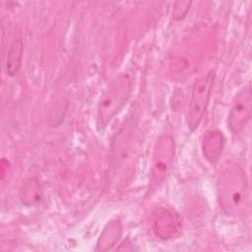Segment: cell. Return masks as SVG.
Masks as SVG:
<instances>
[{"label":"cell","instance_id":"obj_1","mask_svg":"<svg viewBox=\"0 0 252 252\" xmlns=\"http://www.w3.org/2000/svg\"><path fill=\"white\" fill-rule=\"evenodd\" d=\"M217 188L220 207L227 216L238 218L247 213L248 183L245 171L239 165L224 167L218 177Z\"/></svg>","mask_w":252,"mask_h":252},{"label":"cell","instance_id":"obj_2","mask_svg":"<svg viewBox=\"0 0 252 252\" xmlns=\"http://www.w3.org/2000/svg\"><path fill=\"white\" fill-rule=\"evenodd\" d=\"M132 89V79L127 74L117 75L102 92L98 104L96 122L102 129L127 102Z\"/></svg>","mask_w":252,"mask_h":252},{"label":"cell","instance_id":"obj_3","mask_svg":"<svg viewBox=\"0 0 252 252\" xmlns=\"http://www.w3.org/2000/svg\"><path fill=\"white\" fill-rule=\"evenodd\" d=\"M214 79L215 72L210 71L197 79L192 87L191 98L186 113V123L190 131H194L202 121L209 104Z\"/></svg>","mask_w":252,"mask_h":252},{"label":"cell","instance_id":"obj_4","mask_svg":"<svg viewBox=\"0 0 252 252\" xmlns=\"http://www.w3.org/2000/svg\"><path fill=\"white\" fill-rule=\"evenodd\" d=\"M175 153L174 141L169 135L160 136L154 148L151 167V188L158 186L168 175Z\"/></svg>","mask_w":252,"mask_h":252},{"label":"cell","instance_id":"obj_5","mask_svg":"<svg viewBox=\"0 0 252 252\" xmlns=\"http://www.w3.org/2000/svg\"><path fill=\"white\" fill-rule=\"evenodd\" d=\"M251 117V89L243 87L232 100L228 113V126L233 133L240 132Z\"/></svg>","mask_w":252,"mask_h":252},{"label":"cell","instance_id":"obj_6","mask_svg":"<svg viewBox=\"0 0 252 252\" xmlns=\"http://www.w3.org/2000/svg\"><path fill=\"white\" fill-rule=\"evenodd\" d=\"M152 227L154 233L158 237L161 239H168L178 232L181 227V221L174 212L159 208L153 214Z\"/></svg>","mask_w":252,"mask_h":252},{"label":"cell","instance_id":"obj_7","mask_svg":"<svg viewBox=\"0 0 252 252\" xmlns=\"http://www.w3.org/2000/svg\"><path fill=\"white\" fill-rule=\"evenodd\" d=\"M203 154L206 159L212 163H217L223 150V136L218 130H209L205 133L202 142Z\"/></svg>","mask_w":252,"mask_h":252},{"label":"cell","instance_id":"obj_8","mask_svg":"<svg viewBox=\"0 0 252 252\" xmlns=\"http://www.w3.org/2000/svg\"><path fill=\"white\" fill-rule=\"evenodd\" d=\"M23 50L22 38L16 37L12 42L7 55L6 70L9 76H14L19 71L23 58Z\"/></svg>","mask_w":252,"mask_h":252},{"label":"cell","instance_id":"obj_9","mask_svg":"<svg viewBox=\"0 0 252 252\" xmlns=\"http://www.w3.org/2000/svg\"><path fill=\"white\" fill-rule=\"evenodd\" d=\"M20 198L23 204L27 206L36 205L42 198L40 187L36 180L33 178L27 179L21 188Z\"/></svg>","mask_w":252,"mask_h":252},{"label":"cell","instance_id":"obj_10","mask_svg":"<svg viewBox=\"0 0 252 252\" xmlns=\"http://www.w3.org/2000/svg\"><path fill=\"white\" fill-rule=\"evenodd\" d=\"M121 234V226L118 221H112L108 224L107 227H105L104 231L102 232L100 239L98 241V248L100 250H107L109 247H111L116 240L119 238V235Z\"/></svg>","mask_w":252,"mask_h":252},{"label":"cell","instance_id":"obj_11","mask_svg":"<svg viewBox=\"0 0 252 252\" xmlns=\"http://www.w3.org/2000/svg\"><path fill=\"white\" fill-rule=\"evenodd\" d=\"M191 1H177L174 3V8L172 11V17L175 20H181L185 17L189 8L191 6Z\"/></svg>","mask_w":252,"mask_h":252}]
</instances>
